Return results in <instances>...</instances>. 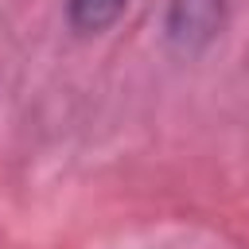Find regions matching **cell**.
Segmentation results:
<instances>
[{"mask_svg": "<svg viewBox=\"0 0 249 249\" xmlns=\"http://www.w3.org/2000/svg\"><path fill=\"white\" fill-rule=\"evenodd\" d=\"M128 0H66V19L78 35H101L124 16Z\"/></svg>", "mask_w": 249, "mask_h": 249, "instance_id": "7a4b0ae2", "label": "cell"}, {"mask_svg": "<svg viewBox=\"0 0 249 249\" xmlns=\"http://www.w3.org/2000/svg\"><path fill=\"white\" fill-rule=\"evenodd\" d=\"M226 0H167L163 43L183 58H198L226 31Z\"/></svg>", "mask_w": 249, "mask_h": 249, "instance_id": "6da1fadb", "label": "cell"}]
</instances>
